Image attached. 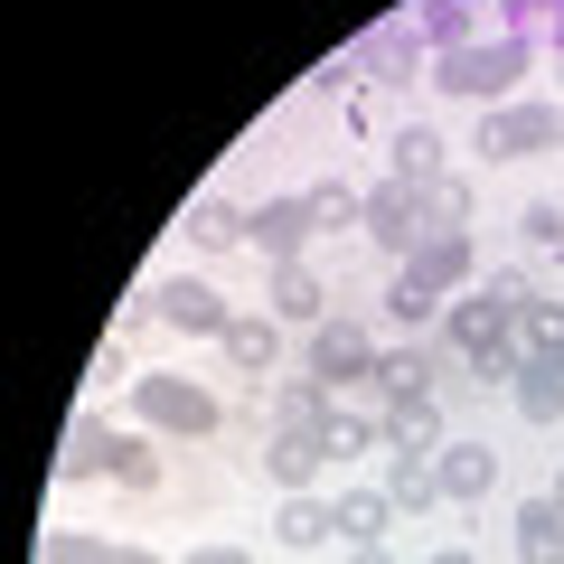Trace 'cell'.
<instances>
[{
    "instance_id": "obj_1",
    "label": "cell",
    "mask_w": 564,
    "mask_h": 564,
    "mask_svg": "<svg viewBox=\"0 0 564 564\" xmlns=\"http://www.w3.org/2000/svg\"><path fill=\"white\" fill-rule=\"evenodd\" d=\"M527 66H536V39H470V47L433 57V85L462 95V104H508L527 85Z\"/></svg>"
},
{
    "instance_id": "obj_2",
    "label": "cell",
    "mask_w": 564,
    "mask_h": 564,
    "mask_svg": "<svg viewBox=\"0 0 564 564\" xmlns=\"http://www.w3.org/2000/svg\"><path fill=\"white\" fill-rule=\"evenodd\" d=\"M132 414L151 423V433H170V443H207L217 433V395L207 386H188V377H132Z\"/></svg>"
},
{
    "instance_id": "obj_3",
    "label": "cell",
    "mask_w": 564,
    "mask_h": 564,
    "mask_svg": "<svg viewBox=\"0 0 564 564\" xmlns=\"http://www.w3.org/2000/svg\"><path fill=\"white\" fill-rule=\"evenodd\" d=\"M480 161H527V151H564V104H527V95H508V104H489L480 113Z\"/></svg>"
},
{
    "instance_id": "obj_4",
    "label": "cell",
    "mask_w": 564,
    "mask_h": 564,
    "mask_svg": "<svg viewBox=\"0 0 564 564\" xmlns=\"http://www.w3.org/2000/svg\"><path fill=\"white\" fill-rule=\"evenodd\" d=\"M302 377H321L329 395H339V386H367V377H377V339H367L358 321H339V311H329V321L302 339Z\"/></svg>"
},
{
    "instance_id": "obj_5",
    "label": "cell",
    "mask_w": 564,
    "mask_h": 564,
    "mask_svg": "<svg viewBox=\"0 0 564 564\" xmlns=\"http://www.w3.org/2000/svg\"><path fill=\"white\" fill-rule=\"evenodd\" d=\"M151 311H161V321L180 329V339H226V321H236V311L217 302V282H198V273L161 282V292H151Z\"/></svg>"
},
{
    "instance_id": "obj_6",
    "label": "cell",
    "mask_w": 564,
    "mask_h": 564,
    "mask_svg": "<svg viewBox=\"0 0 564 564\" xmlns=\"http://www.w3.org/2000/svg\"><path fill=\"white\" fill-rule=\"evenodd\" d=\"M377 433L395 462H433L443 452V404L433 395H404V404H377Z\"/></svg>"
},
{
    "instance_id": "obj_7",
    "label": "cell",
    "mask_w": 564,
    "mask_h": 564,
    "mask_svg": "<svg viewBox=\"0 0 564 564\" xmlns=\"http://www.w3.org/2000/svg\"><path fill=\"white\" fill-rule=\"evenodd\" d=\"M443 339L462 348V367H480L489 348H508V339H518V321H508V311L480 292V302H443Z\"/></svg>"
},
{
    "instance_id": "obj_8",
    "label": "cell",
    "mask_w": 564,
    "mask_h": 564,
    "mask_svg": "<svg viewBox=\"0 0 564 564\" xmlns=\"http://www.w3.org/2000/svg\"><path fill=\"white\" fill-rule=\"evenodd\" d=\"M367 236H377L395 263L423 245V207H414V180H386V188H367Z\"/></svg>"
},
{
    "instance_id": "obj_9",
    "label": "cell",
    "mask_w": 564,
    "mask_h": 564,
    "mask_svg": "<svg viewBox=\"0 0 564 564\" xmlns=\"http://www.w3.org/2000/svg\"><path fill=\"white\" fill-rule=\"evenodd\" d=\"M180 236H188V254H236V245H254V207H236V198H198L180 217Z\"/></svg>"
},
{
    "instance_id": "obj_10",
    "label": "cell",
    "mask_w": 564,
    "mask_h": 564,
    "mask_svg": "<svg viewBox=\"0 0 564 564\" xmlns=\"http://www.w3.org/2000/svg\"><path fill=\"white\" fill-rule=\"evenodd\" d=\"M311 236H321V226H311V198H263L254 207V245L273 263H311Z\"/></svg>"
},
{
    "instance_id": "obj_11",
    "label": "cell",
    "mask_w": 564,
    "mask_h": 564,
    "mask_svg": "<svg viewBox=\"0 0 564 564\" xmlns=\"http://www.w3.org/2000/svg\"><path fill=\"white\" fill-rule=\"evenodd\" d=\"M358 66H367L377 85H414V76H423V39H414V20L367 29V39H358Z\"/></svg>"
},
{
    "instance_id": "obj_12",
    "label": "cell",
    "mask_w": 564,
    "mask_h": 564,
    "mask_svg": "<svg viewBox=\"0 0 564 564\" xmlns=\"http://www.w3.org/2000/svg\"><path fill=\"white\" fill-rule=\"evenodd\" d=\"M113 443H122V433H113L104 414H76V423H66V443H57V489H76V480H95V470H113Z\"/></svg>"
},
{
    "instance_id": "obj_13",
    "label": "cell",
    "mask_w": 564,
    "mask_h": 564,
    "mask_svg": "<svg viewBox=\"0 0 564 564\" xmlns=\"http://www.w3.org/2000/svg\"><path fill=\"white\" fill-rule=\"evenodd\" d=\"M433 470H443V499H462V508H480L489 489H499V452L489 443H443Z\"/></svg>"
},
{
    "instance_id": "obj_14",
    "label": "cell",
    "mask_w": 564,
    "mask_h": 564,
    "mask_svg": "<svg viewBox=\"0 0 564 564\" xmlns=\"http://www.w3.org/2000/svg\"><path fill=\"white\" fill-rule=\"evenodd\" d=\"M263 414H273V433H321V423L339 414V404H329V386H321V377H282Z\"/></svg>"
},
{
    "instance_id": "obj_15",
    "label": "cell",
    "mask_w": 564,
    "mask_h": 564,
    "mask_svg": "<svg viewBox=\"0 0 564 564\" xmlns=\"http://www.w3.org/2000/svg\"><path fill=\"white\" fill-rule=\"evenodd\" d=\"M414 207H423V236H470V207H480V198H470L462 170H443V180L414 188Z\"/></svg>"
},
{
    "instance_id": "obj_16",
    "label": "cell",
    "mask_w": 564,
    "mask_h": 564,
    "mask_svg": "<svg viewBox=\"0 0 564 564\" xmlns=\"http://www.w3.org/2000/svg\"><path fill=\"white\" fill-rule=\"evenodd\" d=\"M217 348H226V367H245V377H273V358H282V321H254V311H236Z\"/></svg>"
},
{
    "instance_id": "obj_17",
    "label": "cell",
    "mask_w": 564,
    "mask_h": 564,
    "mask_svg": "<svg viewBox=\"0 0 564 564\" xmlns=\"http://www.w3.org/2000/svg\"><path fill=\"white\" fill-rule=\"evenodd\" d=\"M329 527H339V545H386L395 499H386V489H348V499H329Z\"/></svg>"
},
{
    "instance_id": "obj_18",
    "label": "cell",
    "mask_w": 564,
    "mask_h": 564,
    "mask_svg": "<svg viewBox=\"0 0 564 564\" xmlns=\"http://www.w3.org/2000/svg\"><path fill=\"white\" fill-rule=\"evenodd\" d=\"M321 433H263V470H273V489H311L321 480Z\"/></svg>"
},
{
    "instance_id": "obj_19",
    "label": "cell",
    "mask_w": 564,
    "mask_h": 564,
    "mask_svg": "<svg viewBox=\"0 0 564 564\" xmlns=\"http://www.w3.org/2000/svg\"><path fill=\"white\" fill-rule=\"evenodd\" d=\"M404 273H414L423 292H452V282L470 273V236H423L414 254H404Z\"/></svg>"
},
{
    "instance_id": "obj_20",
    "label": "cell",
    "mask_w": 564,
    "mask_h": 564,
    "mask_svg": "<svg viewBox=\"0 0 564 564\" xmlns=\"http://www.w3.org/2000/svg\"><path fill=\"white\" fill-rule=\"evenodd\" d=\"M377 404H404V395H433V358L423 348H377Z\"/></svg>"
},
{
    "instance_id": "obj_21",
    "label": "cell",
    "mask_w": 564,
    "mask_h": 564,
    "mask_svg": "<svg viewBox=\"0 0 564 564\" xmlns=\"http://www.w3.org/2000/svg\"><path fill=\"white\" fill-rule=\"evenodd\" d=\"M273 321H302V329L329 321V311H321V273H311V263H273Z\"/></svg>"
},
{
    "instance_id": "obj_22",
    "label": "cell",
    "mask_w": 564,
    "mask_h": 564,
    "mask_svg": "<svg viewBox=\"0 0 564 564\" xmlns=\"http://www.w3.org/2000/svg\"><path fill=\"white\" fill-rule=\"evenodd\" d=\"M518 564H564V508L555 499L518 508Z\"/></svg>"
},
{
    "instance_id": "obj_23",
    "label": "cell",
    "mask_w": 564,
    "mask_h": 564,
    "mask_svg": "<svg viewBox=\"0 0 564 564\" xmlns=\"http://www.w3.org/2000/svg\"><path fill=\"white\" fill-rule=\"evenodd\" d=\"M508 395H518V414H527V423H564V367L527 358V367H518V386H508Z\"/></svg>"
},
{
    "instance_id": "obj_24",
    "label": "cell",
    "mask_w": 564,
    "mask_h": 564,
    "mask_svg": "<svg viewBox=\"0 0 564 564\" xmlns=\"http://www.w3.org/2000/svg\"><path fill=\"white\" fill-rule=\"evenodd\" d=\"M443 170H452V151H443V132H433V122H404V132H395V180H443Z\"/></svg>"
},
{
    "instance_id": "obj_25",
    "label": "cell",
    "mask_w": 564,
    "mask_h": 564,
    "mask_svg": "<svg viewBox=\"0 0 564 564\" xmlns=\"http://www.w3.org/2000/svg\"><path fill=\"white\" fill-rule=\"evenodd\" d=\"M104 480H122L132 499H151V489H161V443H151V433H122V443H113V470H104Z\"/></svg>"
},
{
    "instance_id": "obj_26",
    "label": "cell",
    "mask_w": 564,
    "mask_h": 564,
    "mask_svg": "<svg viewBox=\"0 0 564 564\" xmlns=\"http://www.w3.org/2000/svg\"><path fill=\"white\" fill-rule=\"evenodd\" d=\"M386 499H395V518H423V508H443V470L433 462H395L386 470Z\"/></svg>"
},
{
    "instance_id": "obj_27",
    "label": "cell",
    "mask_w": 564,
    "mask_h": 564,
    "mask_svg": "<svg viewBox=\"0 0 564 564\" xmlns=\"http://www.w3.org/2000/svg\"><path fill=\"white\" fill-rule=\"evenodd\" d=\"M273 536H282V545H321V536H339V527H329V499H311V489H292V499L273 508Z\"/></svg>"
},
{
    "instance_id": "obj_28",
    "label": "cell",
    "mask_w": 564,
    "mask_h": 564,
    "mask_svg": "<svg viewBox=\"0 0 564 564\" xmlns=\"http://www.w3.org/2000/svg\"><path fill=\"white\" fill-rule=\"evenodd\" d=\"M302 198H311V226H321V236L367 226V188H348V180H321V188H302Z\"/></svg>"
},
{
    "instance_id": "obj_29",
    "label": "cell",
    "mask_w": 564,
    "mask_h": 564,
    "mask_svg": "<svg viewBox=\"0 0 564 564\" xmlns=\"http://www.w3.org/2000/svg\"><path fill=\"white\" fill-rule=\"evenodd\" d=\"M414 39L423 47H470V0H414Z\"/></svg>"
},
{
    "instance_id": "obj_30",
    "label": "cell",
    "mask_w": 564,
    "mask_h": 564,
    "mask_svg": "<svg viewBox=\"0 0 564 564\" xmlns=\"http://www.w3.org/2000/svg\"><path fill=\"white\" fill-rule=\"evenodd\" d=\"M518 348H527V358H545V367H564V302L518 311Z\"/></svg>"
},
{
    "instance_id": "obj_31",
    "label": "cell",
    "mask_w": 564,
    "mask_h": 564,
    "mask_svg": "<svg viewBox=\"0 0 564 564\" xmlns=\"http://www.w3.org/2000/svg\"><path fill=\"white\" fill-rule=\"evenodd\" d=\"M377 443H386L377 414H329L321 423V452H329V462H358V452H377Z\"/></svg>"
},
{
    "instance_id": "obj_32",
    "label": "cell",
    "mask_w": 564,
    "mask_h": 564,
    "mask_svg": "<svg viewBox=\"0 0 564 564\" xmlns=\"http://www.w3.org/2000/svg\"><path fill=\"white\" fill-rule=\"evenodd\" d=\"M386 311H395L404 329H423V321H443V292H423V282L395 263V282H386Z\"/></svg>"
},
{
    "instance_id": "obj_33",
    "label": "cell",
    "mask_w": 564,
    "mask_h": 564,
    "mask_svg": "<svg viewBox=\"0 0 564 564\" xmlns=\"http://www.w3.org/2000/svg\"><path fill=\"white\" fill-rule=\"evenodd\" d=\"M122 545H104V536H76V527H57V536L39 545V564H113Z\"/></svg>"
},
{
    "instance_id": "obj_34",
    "label": "cell",
    "mask_w": 564,
    "mask_h": 564,
    "mask_svg": "<svg viewBox=\"0 0 564 564\" xmlns=\"http://www.w3.org/2000/svg\"><path fill=\"white\" fill-rule=\"evenodd\" d=\"M518 236H527V254H545V263H555V254H564V207H545V198H536V207L518 217Z\"/></svg>"
},
{
    "instance_id": "obj_35",
    "label": "cell",
    "mask_w": 564,
    "mask_h": 564,
    "mask_svg": "<svg viewBox=\"0 0 564 564\" xmlns=\"http://www.w3.org/2000/svg\"><path fill=\"white\" fill-rule=\"evenodd\" d=\"M480 292H489V302L508 311V321H518V311H536V282H527V273H489Z\"/></svg>"
},
{
    "instance_id": "obj_36",
    "label": "cell",
    "mask_w": 564,
    "mask_h": 564,
    "mask_svg": "<svg viewBox=\"0 0 564 564\" xmlns=\"http://www.w3.org/2000/svg\"><path fill=\"white\" fill-rule=\"evenodd\" d=\"M104 386H122V348L95 339V358H85V395H104Z\"/></svg>"
},
{
    "instance_id": "obj_37",
    "label": "cell",
    "mask_w": 564,
    "mask_h": 564,
    "mask_svg": "<svg viewBox=\"0 0 564 564\" xmlns=\"http://www.w3.org/2000/svg\"><path fill=\"white\" fill-rule=\"evenodd\" d=\"M358 76H367V66H321L311 85H321V104H348V95H358Z\"/></svg>"
},
{
    "instance_id": "obj_38",
    "label": "cell",
    "mask_w": 564,
    "mask_h": 564,
    "mask_svg": "<svg viewBox=\"0 0 564 564\" xmlns=\"http://www.w3.org/2000/svg\"><path fill=\"white\" fill-rule=\"evenodd\" d=\"M180 564H245V545H198V555H180Z\"/></svg>"
},
{
    "instance_id": "obj_39",
    "label": "cell",
    "mask_w": 564,
    "mask_h": 564,
    "mask_svg": "<svg viewBox=\"0 0 564 564\" xmlns=\"http://www.w3.org/2000/svg\"><path fill=\"white\" fill-rule=\"evenodd\" d=\"M433 564H480V555H470V545H443V555H433Z\"/></svg>"
},
{
    "instance_id": "obj_40",
    "label": "cell",
    "mask_w": 564,
    "mask_h": 564,
    "mask_svg": "<svg viewBox=\"0 0 564 564\" xmlns=\"http://www.w3.org/2000/svg\"><path fill=\"white\" fill-rule=\"evenodd\" d=\"M113 564H161V555H141V545H122V555H113Z\"/></svg>"
},
{
    "instance_id": "obj_41",
    "label": "cell",
    "mask_w": 564,
    "mask_h": 564,
    "mask_svg": "<svg viewBox=\"0 0 564 564\" xmlns=\"http://www.w3.org/2000/svg\"><path fill=\"white\" fill-rule=\"evenodd\" d=\"M545 499H555V508H564V470H555V489H545Z\"/></svg>"
},
{
    "instance_id": "obj_42",
    "label": "cell",
    "mask_w": 564,
    "mask_h": 564,
    "mask_svg": "<svg viewBox=\"0 0 564 564\" xmlns=\"http://www.w3.org/2000/svg\"><path fill=\"white\" fill-rule=\"evenodd\" d=\"M545 10H555V29H564V0H545Z\"/></svg>"
}]
</instances>
